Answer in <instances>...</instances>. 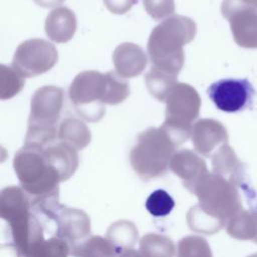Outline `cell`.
<instances>
[{"label": "cell", "instance_id": "1", "mask_svg": "<svg viewBox=\"0 0 257 257\" xmlns=\"http://www.w3.org/2000/svg\"><path fill=\"white\" fill-rule=\"evenodd\" d=\"M68 94L76 112L95 122L103 117L104 104H118L130 95V86L115 71L85 70L74 77Z\"/></svg>", "mask_w": 257, "mask_h": 257}, {"label": "cell", "instance_id": "2", "mask_svg": "<svg viewBox=\"0 0 257 257\" xmlns=\"http://www.w3.org/2000/svg\"><path fill=\"white\" fill-rule=\"evenodd\" d=\"M196 32V23L189 17L172 15L164 19L149 37L148 53L152 66L178 76L185 61L183 47L195 38Z\"/></svg>", "mask_w": 257, "mask_h": 257}, {"label": "cell", "instance_id": "3", "mask_svg": "<svg viewBox=\"0 0 257 257\" xmlns=\"http://www.w3.org/2000/svg\"><path fill=\"white\" fill-rule=\"evenodd\" d=\"M13 168L20 187L32 200L33 208L59 200L61 180L48 163L43 148L24 145L14 156Z\"/></svg>", "mask_w": 257, "mask_h": 257}, {"label": "cell", "instance_id": "4", "mask_svg": "<svg viewBox=\"0 0 257 257\" xmlns=\"http://www.w3.org/2000/svg\"><path fill=\"white\" fill-rule=\"evenodd\" d=\"M32 209V200L21 187L2 189L0 217L8 224L18 257H27L33 246L44 239L43 227Z\"/></svg>", "mask_w": 257, "mask_h": 257}, {"label": "cell", "instance_id": "5", "mask_svg": "<svg viewBox=\"0 0 257 257\" xmlns=\"http://www.w3.org/2000/svg\"><path fill=\"white\" fill-rule=\"evenodd\" d=\"M63 89L55 85H45L38 88L30 103V114L25 144L46 148L58 141L57 121L63 107Z\"/></svg>", "mask_w": 257, "mask_h": 257}, {"label": "cell", "instance_id": "6", "mask_svg": "<svg viewBox=\"0 0 257 257\" xmlns=\"http://www.w3.org/2000/svg\"><path fill=\"white\" fill-rule=\"evenodd\" d=\"M177 145L161 126H151L141 133L130 153V163L136 174L143 180L165 175L176 153Z\"/></svg>", "mask_w": 257, "mask_h": 257}, {"label": "cell", "instance_id": "7", "mask_svg": "<svg viewBox=\"0 0 257 257\" xmlns=\"http://www.w3.org/2000/svg\"><path fill=\"white\" fill-rule=\"evenodd\" d=\"M198 205L207 213L222 221L227 222L243 209L242 199L238 187L225 177L215 174H205L193 187Z\"/></svg>", "mask_w": 257, "mask_h": 257}, {"label": "cell", "instance_id": "8", "mask_svg": "<svg viewBox=\"0 0 257 257\" xmlns=\"http://www.w3.org/2000/svg\"><path fill=\"white\" fill-rule=\"evenodd\" d=\"M165 103L166 118L162 127L179 147L191 137L192 122L200 113L201 98L193 86L178 82L168 93Z\"/></svg>", "mask_w": 257, "mask_h": 257}, {"label": "cell", "instance_id": "9", "mask_svg": "<svg viewBox=\"0 0 257 257\" xmlns=\"http://www.w3.org/2000/svg\"><path fill=\"white\" fill-rule=\"evenodd\" d=\"M58 53L45 39L32 38L22 42L15 50L12 67L24 78L49 71L57 62Z\"/></svg>", "mask_w": 257, "mask_h": 257}, {"label": "cell", "instance_id": "10", "mask_svg": "<svg viewBox=\"0 0 257 257\" xmlns=\"http://www.w3.org/2000/svg\"><path fill=\"white\" fill-rule=\"evenodd\" d=\"M221 13L230 24L235 42L244 48H257V9L244 0H223Z\"/></svg>", "mask_w": 257, "mask_h": 257}, {"label": "cell", "instance_id": "11", "mask_svg": "<svg viewBox=\"0 0 257 257\" xmlns=\"http://www.w3.org/2000/svg\"><path fill=\"white\" fill-rule=\"evenodd\" d=\"M207 93L218 109L238 112L250 104L254 88L247 78H223L213 82Z\"/></svg>", "mask_w": 257, "mask_h": 257}, {"label": "cell", "instance_id": "12", "mask_svg": "<svg viewBox=\"0 0 257 257\" xmlns=\"http://www.w3.org/2000/svg\"><path fill=\"white\" fill-rule=\"evenodd\" d=\"M49 219L56 224V237L66 241L70 247L87 238L90 233L89 216L80 209L59 204Z\"/></svg>", "mask_w": 257, "mask_h": 257}, {"label": "cell", "instance_id": "13", "mask_svg": "<svg viewBox=\"0 0 257 257\" xmlns=\"http://www.w3.org/2000/svg\"><path fill=\"white\" fill-rule=\"evenodd\" d=\"M191 139L197 153L209 158L228 143V133L222 122L213 118H202L194 123Z\"/></svg>", "mask_w": 257, "mask_h": 257}, {"label": "cell", "instance_id": "14", "mask_svg": "<svg viewBox=\"0 0 257 257\" xmlns=\"http://www.w3.org/2000/svg\"><path fill=\"white\" fill-rule=\"evenodd\" d=\"M169 169L183 181L184 187L189 192L208 173L206 162L197 153L189 149L176 152L171 159Z\"/></svg>", "mask_w": 257, "mask_h": 257}, {"label": "cell", "instance_id": "15", "mask_svg": "<svg viewBox=\"0 0 257 257\" xmlns=\"http://www.w3.org/2000/svg\"><path fill=\"white\" fill-rule=\"evenodd\" d=\"M112 62L115 72L120 77L132 78L145 70L148 57L141 46L132 42H124L114 49Z\"/></svg>", "mask_w": 257, "mask_h": 257}, {"label": "cell", "instance_id": "16", "mask_svg": "<svg viewBox=\"0 0 257 257\" xmlns=\"http://www.w3.org/2000/svg\"><path fill=\"white\" fill-rule=\"evenodd\" d=\"M212 172L225 177L240 189L248 183L244 164L228 144L221 146L213 154Z\"/></svg>", "mask_w": 257, "mask_h": 257}, {"label": "cell", "instance_id": "17", "mask_svg": "<svg viewBox=\"0 0 257 257\" xmlns=\"http://www.w3.org/2000/svg\"><path fill=\"white\" fill-rule=\"evenodd\" d=\"M246 199L250 209H242L230 218L226 231L234 239L250 240L257 244V192Z\"/></svg>", "mask_w": 257, "mask_h": 257}, {"label": "cell", "instance_id": "18", "mask_svg": "<svg viewBox=\"0 0 257 257\" xmlns=\"http://www.w3.org/2000/svg\"><path fill=\"white\" fill-rule=\"evenodd\" d=\"M77 27L76 16L67 7L53 9L45 20V33L48 38L56 43L68 42L74 35Z\"/></svg>", "mask_w": 257, "mask_h": 257}, {"label": "cell", "instance_id": "19", "mask_svg": "<svg viewBox=\"0 0 257 257\" xmlns=\"http://www.w3.org/2000/svg\"><path fill=\"white\" fill-rule=\"evenodd\" d=\"M48 163L58 173L61 182L73 176L78 167L77 150L70 145L57 141L43 149Z\"/></svg>", "mask_w": 257, "mask_h": 257}, {"label": "cell", "instance_id": "20", "mask_svg": "<svg viewBox=\"0 0 257 257\" xmlns=\"http://www.w3.org/2000/svg\"><path fill=\"white\" fill-rule=\"evenodd\" d=\"M72 257H117L113 244L104 237L93 235L70 247Z\"/></svg>", "mask_w": 257, "mask_h": 257}, {"label": "cell", "instance_id": "21", "mask_svg": "<svg viewBox=\"0 0 257 257\" xmlns=\"http://www.w3.org/2000/svg\"><path fill=\"white\" fill-rule=\"evenodd\" d=\"M90 140V131L82 120L67 117L61 121L58 128V141L66 143L78 151L87 147Z\"/></svg>", "mask_w": 257, "mask_h": 257}, {"label": "cell", "instance_id": "22", "mask_svg": "<svg viewBox=\"0 0 257 257\" xmlns=\"http://www.w3.org/2000/svg\"><path fill=\"white\" fill-rule=\"evenodd\" d=\"M106 238L113 244L117 252L135 246L139 238L136 225L128 220H119L111 224L106 231Z\"/></svg>", "mask_w": 257, "mask_h": 257}, {"label": "cell", "instance_id": "23", "mask_svg": "<svg viewBox=\"0 0 257 257\" xmlns=\"http://www.w3.org/2000/svg\"><path fill=\"white\" fill-rule=\"evenodd\" d=\"M175 251L173 240L166 235L149 233L140 240V252L143 257H174Z\"/></svg>", "mask_w": 257, "mask_h": 257}, {"label": "cell", "instance_id": "24", "mask_svg": "<svg viewBox=\"0 0 257 257\" xmlns=\"http://www.w3.org/2000/svg\"><path fill=\"white\" fill-rule=\"evenodd\" d=\"M186 220L193 232L205 235H213L226 226L225 223L204 211L198 204L189 209Z\"/></svg>", "mask_w": 257, "mask_h": 257}, {"label": "cell", "instance_id": "25", "mask_svg": "<svg viewBox=\"0 0 257 257\" xmlns=\"http://www.w3.org/2000/svg\"><path fill=\"white\" fill-rule=\"evenodd\" d=\"M178 83V76L156 68L151 67L146 74V85L151 93L159 101L165 102L166 97L175 84Z\"/></svg>", "mask_w": 257, "mask_h": 257}, {"label": "cell", "instance_id": "26", "mask_svg": "<svg viewBox=\"0 0 257 257\" xmlns=\"http://www.w3.org/2000/svg\"><path fill=\"white\" fill-rule=\"evenodd\" d=\"M177 257H213L207 240L198 235L182 238L177 245Z\"/></svg>", "mask_w": 257, "mask_h": 257}, {"label": "cell", "instance_id": "27", "mask_svg": "<svg viewBox=\"0 0 257 257\" xmlns=\"http://www.w3.org/2000/svg\"><path fill=\"white\" fill-rule=\"evenodd\" d=\"M25 78L12 66L0 65V98L9 99L16 95L24 86Z\"/></svg>", "mask_w": 257, "mask_h": 257}, {"label": "cell", "instance_id": "28", "mask_svg": "<svg viewBox=\"0 0 257 257\" xmlns=\"http://www.w3.org/2000/svg\"><path fill=\"white\" fill-rule=\"evenodd\" d=\"M145 206L152 216L161 218L172 212L175 207V201L167 191L158 189L150 194Z\"/></svg>", "mask_w": 257, "mask_h": 257}, {"label": "cell", "instance_id": "29", "mask_svg": "<svg viewBox=\"0 0 257 257\" xmlns=\"http://www.w3.org/2000/svg\"><path fill=\"white\" fill-rule=\"evenodd\" d=\"M147 13L155 20H163L175 12L174 0H143Z\"/></svg>", "mask_w": 257, "mask_h": 257}, {"label": "cell", "instance_id": "30", "mask_svg": "<svg viewBox=\"0 0 257 257\" xmlns=\"http://www.w3.org/2000/svg\"><path fill=\"white\" fill-rule=\"evenodd\" d=\"M138 0H103L105 7L113 14L128 12Z\"/></svg>", "mask_w": 257, "mask_h": 257}, {"label": "cell", "instance_id": "31", "mask_svg": "<svg viewBox=\"0 0 257 257\" xmlns=\"http://www.w3.org/2000/svg\"><path fill=\"white\" fill-rule=\"evenodd\" d=\"M38 6H41L43 8H52L60 5L65 0H33Z\"/></svg>", "mask_w": 257, "mask_h": 257}, {"label": "cell", "instance_id": "32", "mask_svg": "<svg viewBox=\"0 0 257 257\" xmlns=\"http://www.w3.org/2000/svg\"><path fill=\"white\" fill-rule=\"evenodd\" d=\"M117 257H143V256L140 251H137L134 248H130V249H124L120 251Z\"/></svg>", "mask_w": 257, "mask_h": 257}, {"label": "cell", "instance_id": "33", "mask_svg": "<svg viewBox=\"0 0 257 257\" xmlns=\"http://www.w3.org/2000/svg\"><path fill=\"white\" fill-rule=\"evenodd\" d=\"M246 3H248L249 5L255 7L257 9V0H244Z\"/></svg>", "mask_w": 257, "mask_h": 257}, {"label": "cell", "instance_id": "34", "mask_svg": "<svg viewBox=\"0 0 257 257\" xmlns=\"http://www.w3.org/2000/svg\"><path fill=\"white\" fill-rule=\"evenodd\" d=\"M247 257H257V253H254V254H251V255H249V256H247Z\"/></svg>", "mask_w": 257, "mask_h": 257}]
</instances>
